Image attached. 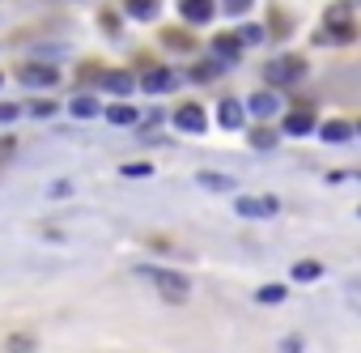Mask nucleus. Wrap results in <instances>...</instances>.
Here are the masks:
<instances>
[{"mask_svg":"<svg viewBox=\"0 0 361 353\" xmlns=\"http://www.w3.org/2000/svg\"><path fill=\"white\" fill-rule=\"evenodd\" d=\"M145 277L157 285V294L166 302H188L192 298V281L183 273H174V268H145Z\"/></svg>","mask_w":361,"mask_h":353,"instance_id":"obj_1","label":"nucleus"},{"mask_svg":"<svg viewBox=\"0 0 361 353\" xmlns=\"http://www.w3.org/2000/svg\"><path fill=\"white\" fill-rule=\"evenodd\" d=\"M302 77H306V60H298V56H281V60L264 64V81L268 85H293Z\"/></svg>","mask_w":361,"mask_h":353,"instance_id":"obj_2","label":"nucleus"},{"mask_svg":"<svg viewBox=\"0 0 361 353\" xmlns=\"http://www.w3.org/2000/svg\"><path fill=\"white\" fill-rule=\"evenodd\" d=\"M18 81L22 85H35V90H51L60 81V68L56 64H43V60H30V64H18Z\"/></svg>","mask_w":361,"mask_h":353,"instance_id":"obj_3","label":"nucleus"},{"mask_svg":"<svg viewBox=\"0 0 361 353\" xmlns=\"http://www.w3.org/2000/svg\"><path fill=\"white\" fill-rule=\"evenodd\" d=\"M234 209H238V217H272L281 205H276V196H238Z\"/></svg>","mask_w":361,"mask_h":353,"instance_id":"obj_4","label":"nucleus"},{"mask_svg":"<svg viewBox=\"0 0 361 353\" xmlns=\"http://www.w3.org/2000/svg\"><path fill=\"white\" fill-rule=\"evenodd\" d=\"M174 128H183V132H204V128H209L204 107H200V102H183V107L174 111Z\"/></svg>","mask_w":361,"mask_h":353,"instance_id":"obj_5","label":"nucleus"},{"mask_svg":"<svg viewBox=\"0 0 361 353\" xmlns=\"http://www.w3.org/2000/svg\"><path fill=\"white\" fill-rule=\"evenodd\" d=\"M140 85H145L149 94H166V90L174 85V73H170V68H149V73L140 77Z\"/></svg>","mask_w":361,"mask_h":353,"instance_id":"obj_6","label":"nucleus"},{"mask_svg":"<svg viewBox=\"0 0 361 353\" xmlns=\"http://www.w3.org/2000/svg\"><path fill=\"white\" fill-rule=\"evenodd\" d=\"M310 128H314V111L302 107V111H289V115H285V132H289V136H306Z\"/></svg>","mask_w":361,"mask_h":353,"instance_id":"obj_7","label":"nucleus"},{"mask_svg":"<svg viewBox=\"0 0 361 353\" xmlns=\"http://www.w3.org/2000/svg\"><path fill=\"white\" fill-rule=\"evenodd\" d=\"M178 9H183V18H188V22H196V26H200V22H209V18H213V0H178Z\"/></svg>","mask_w":361,"mask_h":353,"instance_id":"obj_8","label":"nucleus"},{"mask_svg":"<svg viewBox=\"0 0 361 353\" xmlns=\"http://www.w3.org/2000/svg\"><path fill=\"white\" fill-rule=\"evenodd\" d=\"M217 119H221V128H243V102L238 98H221Z\"/></svg>","mask_w":361,"mask_h":353,"instance_id":"obj_9","label":"nucleus"},{"mask_svg":"<svg viewBox=\"0 0 361 353\" xmlns=\"http://www.w3.org/2000/svg\"><path fill=\"white\" fill-rule=\"evenodd\" d=\"M196 184L209 188V192H234V179H230V174H217V170H200Z\"/></svg>","mask_w":361,"mask_h":353,"instance_id":"obj_10","label":"nucleus"},{"mask_svg":"<svg viewBox=\"0 0 361 353\" xmlns=\"http://www.w3.org/2000/svg\"><path fill=\"white\" fill-rule=\"evenodd\" d=\"M213 52L230 64V60H238V56H243V39H234V35H217V39H213Z\"/></svg>","mask_w":361,"mask_h":353,"instance_id":"obj_11","label":"nucleus"},{"mask_svg":"<svg viewBox=\"0 0 361 353\" xmlns=\"http://www.w3.org/2000/svg\"><path fill=\"white\" fill-rule=\"evenodd\" d=\"M319 136H323L327 145H340V140H348V136H353V128H348L344 119H331V124H323V128H319Z\"/></svg>","mask_w":361,"mask_h":353,"instance_id":"obj_12","label":"nucleus"},{"mask_svg":"<svg viewBox=\"0 0 361 353\" xmlns=\"http://www.w3.org/2000/svg\"><path fill=\"white\" fill-rule=\"evenodd\" d=\"M102 85L111 90V94H132V73H102Z\"/></svg>","mask_w":361,"mask_h":353,"instance_id":"obj_13","label":"nucleus"},{"mask_svg":"<svg viewBox=\"0 0 361 353\" xmlns=\"http://www.w3.org/2000/svg\"><path fill=\"white\" fill-rule=\"evenodd\" d=\"M247 107H251V111H255L259 119H268V115H276V107H281V98H276V94H255V98H251Z\"/></svg>","mask_w":361,"mask_h":353,"instance_id":"obj_14","label":"nucleus"},{"mask_svg":"<svg viewBox=\"0 0 361 353\" xmlns=\"http://www.w3.org/2000/svg\"><path fill=\"white\" fill-rule=\"evenodd\" d=\"M323 277V264L319 260H298L293 264V281H319Z\"/></svg>","mask_w":361,"mask_h":353,"instance_id":"obj_15","label":"nucleus"},{"mask_svg":"<svg viewBox=\"0 0 361 353\" xmlns=\"http://www.w3.org/2000/svg\"><path fill=\"white\" fill-rule=\"evenodd\" d=\"M123 5H128V13H132V18H140V22L157 18V0H123Z\"/></svg>","mask_w":361,"mask_h":353,"instance_id":"obj_16","label":"nucleus"},{"mask_svg":"<svg viewBox=\"0 0 361 353\" xmlns=\"http://www.w3.org/2000/svg\"><path fill=\"white\" fill-rule=\"evenodd\" d=\"M73 115H77V119H94V115H98V98H94V94H90V98H85V94L73 98Z\"/></svg>","mask_w":361,"mask_h":353,"instance_id":"obj_17","label":"nucleus"},{"mask_svg":"<svg viewBox=\"0 0 361 353\" xmlns=\"http://www.w3.org/2000/svg\"><path fill=\"white\" fill-rule=\"evenodd\" d=\"M106 119H111V124H136L140 115H136L128 102H115V107H106Z\"/></svg>","mask_w":361,"mask_h":353,"instance_id":"obj_18","label":"nucleus"},{"mask_svg":"<svg viewBox=\"0 0 361 353\" xmlns=\"http://www.w3.org/2000/svg\"><path fill=\"white\" fill-rule=\"evenodd\" d=\"M251 145L255 149H272L276 145V128H251Z\"/></svg>","mask_w":361,"mask_h":353,"instance_id":"obj_19","label":"nucleus"},{"mask_svg":"<svg viewBox=\"0 0 361 353\" xmlns=\"http://www.w3.org/2000/svg\"><path fill=\"white\" fill-rule=\"evenodd\" d=\"M344 302H348L353 311H361V277H348V281H344Z\"/></svg>","mask_w":361,"mask_h":353,"instance_id":"obj_20","label":"nucleus"},{"mask_svg":"<svg viewBox=\"0 0 361 353\" xmlns=\"http://www.w3.org/2000/svg\"><path fill=\"white\" fill-rule=\"evenodd\" d=\"M255 298H259L264 306H272V302H285V285H264Z\"/></svg>","mask_w":361,"mask_h":353,"instance_id":"obj_21","label":"nucleus"},{"mask_svg":"<svg viewBox=\"0 0 361 353\" xmlns=\"http://www.w3.org/2000/svg\"><path fill=\"white\" fill-rule=\"evenodd\" d=\"M13 153H18V136H13V132H9V136H0V166H5Z\"/></svg>","mask_w":361,"mask_h":353,"instance_id":"obj_22","label":"nucleus"},{"mask_svg":"<svg viewBox=\"0 0 361 353\" xmlns=\"http://www.w3.org/2000/svg\"><path fill=\"white\" fill-rule=\"evenodd\" d=\"M123 174H132V179H145V174H153V166H149V162H132V166H123Z\"/></svg>","mask_w":361,"mask_h":353,"instance_id":"obj_23","label":"nucleus"},{"mask_svg":"<svg viewBox=\"0 0 361 353\" xmlns=\"http://www.w3.org/2000/svg\"><path fill=\"white\" fill-rule=\"evenodd\" d=\"M9 349H13V353H30L35 340H30V336H9Z\"/></svg>","mask_w":361,"mask_h":353,"instance_id":"obj_24","label":"nucleus"},{"mask_svg":"<svg viewBox=\"0 0 361 353\" xmlns=\"http://www.w3.org/2000/svg\"><path fill=\"white\" fill-rule=\"evenodd\" d=\"M22 115V107H13V102H0V124H13Z\"/></svg>","mask_w":361,"mask_h":353,"instance_id":"obj_25","label":"nucleus"},{"mask_svg":"<svg viewBox=\"0 0 361 353\" xmlns=\"http://www.w3.org/2000/svg\"><path fill=\"white\" fill-rule=\"evenodd\" d=\"M26 111H30V115H39V119H43V115H51V111H56V102H30V107H26Z\"/></svg>","mask_w":361,"mask_h":353,"instance_id":"obj_26","label":"nucleus"},{"mask_svg":"<svg viewBox=\"0 0 361 353\" xmlns=\"http://www.w3.org/2000/svg\"><path fill=\"white\" fill-rule=\"evenodd\" d=\"M238 39H243V43H259V39H264V30H259V26H247Z\"/></svg>","mask_w":361,"mask_h":353,"instance_id":"obj_27","label":"nucleus"},{"mask_svg":"<svg viewBox=\"0 0 361 353\" xmlns=\"http://www.w3.org/2000/svg\"><path fill=\"white\" fill-rule=\"evenodd\" d=\"M251 0H226V13H247Z\"/></svg>","mask_w":361,"mask_h":353,"instance_id":"obj_28","label":"nucleus"},{"mask_svg":"<svg viewBox=\"0 0 361 353\" xmlns=\"http://www.w3.org/2000/svg\"><path fill=\"white\" fill-rule=\"evenodd\" d=\"M357 213H361V209H357Z\"/></svg>","mask_w":361,"mask_h":353,"instance_id":"obj_29","label":"nucleus"}]
</instances>
